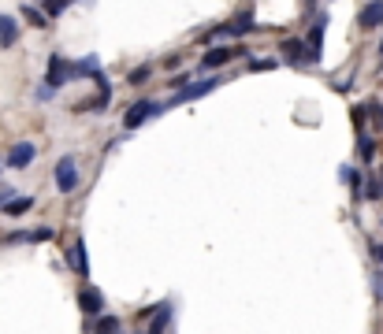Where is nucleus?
I'll use <instances>...</instances> for the list:
<instances>
[{"mask_svg": "<svg viewBox=\"0 0 383 334\" xmlns=\"http://www.w3.org/2000/svg\"><path fill=\"white\" fill-rule=\"evenodd\" d=\"M279 49H283V56H287L290 63H302V60L313 63V60H320V49H313L309 41H298V38H287Z\"/></svg>", "mask_w": 383, "mask_h": 334, "instance_id": "f03ea898", "label": "nucleus"}, {"mask_svg": "<svg viewBox=\"0 0 383 334\" xmlns=\"http://www.w3.org/2000/svg\"><path fill=\"white\" fill-rule=\"evenodd\" d=\"M12 193H15V189H0V204H4V201H8V197H12Z\"/></svg>", "mask_w": 383, "mask_h": 334, "instance_id": "4be33fe9", "label": "nucleus"}, {"mask_svg": "<svg viewBox=\"0 0 383 334\" xmlns=\"http://www.w3.org/2000/svg\"><path fill=\"white\" fill-rule=\"evenodd\" d=\"M358 23L364 26V30H376V26H383V0H372V4L361 8Z\"/></svg>", "mask_w": 383, "mask_h": 334, "instance_id": "9d476101", "label": "nucleus"}, {"mask_svg": "<svg viewBox=\"0 0 383 334\" xmlns=\"http://www.w3.org/2000/svg\"><path fill=\"white\" fill-rule=\"evenodd\" d=\"M186 82H190V75H175V78H171V86H175V89H182Z\"/></svg>", "mask_w": 383, "mask_h": 334, "instance_id": "412c9836", "label": "nucleus"}, {"mask_svg": "<svg viewBox=\"0 0 383 334\" xmlns=\"http://www.w3.org/2000/svg\"><path fill=\"white\" fill-rule=\"evenodd\" d=\"M171 323H175V309H171V305H168V301H164V305H157V309H153V312H149V331H153V334L168 331V327H171Z\"/></svg>", "mask_w": 383, "mask_h": 334, "instance_id": "6e6552de", "label": "nucleus"}, {"mask_svg": "<svg viewBox=\"0 0 383 334\" xmlns=\"http://www.w3.org/2000/svg\"><path fill=\"white\" fill-rule=\"evenodd\" d=\"M23 15H26V23H30V26H49V15L38 12V8H23Z\"/></svg>", "mask_w": 383, "mask_h": 334, "instance_id": "2eb2a0df", "label": "nucleus"}, {"mask_svg": "<svg viewBox=\"0 0 383 334\" xmlns=\"http://www.w3.org/2000/svg\"><path fill=\"white\" fill-rule=\"evenodd\" d=\"M242 49H231V45H223V49H208L205 56H201V67L205 71H212V67H223V63H231L234 56H239Z\"/></svg>", "mask_w": 383, "mask_h": 334, "instance_id": "1a4fd4ad", "label": "nucleus"}, {"mask_svg": "<svg viewBox=\"0 0 383 334\" xmlns=\"http://www.w3.org/2000/svg\"><path fill=\"white\" fill-rule=\"evenodd\" d=\"M34 156H38V149H34L30 141H19V145H12V152H8V167L26 171V167L34 164Z\"/></svg>", "mask_w": 383, "mask_h": 334, "instance_id": "0eeeda50", "label": "nucleus"}, {"mask_svg": "<svg viewBox=\"0 0 383 334\" xmlns=\"http://www.w3.org/2000/svg\"><path fill=\"white\" fill-rule=\"evenodd\" d=\"M30 238H34V241H49V238H52V230H49V227H41V230H34Z\"/></svg>", "mask_w": 383, "mask_h": 334, "instance_id": "6ab92c4d", "label": "nucleus"}, {"mask_svg": "<svg viewBox=\"0 0 383 334\" xmlns=\"http://www.w3.org/2000/svg\"><path fill=\"white\" fill-rule=\"evenodd\" d=\"M149 75H153V71H149V67H145V63H142V67H134V71H131V75H127V78H131V86H142V82H149Z\"/></svg>", "mask_w": 383, "mask_h": 334, "instance_id": "f3484780", "label": "nucleus"}, {"mask_svg": "<svg viewBox=\"0 0 383 334\" xmlns=\"http://www.w3.org/2000/svg\"><path fill=\"white\" fill-rule=\"evenodd\" d=\"M67 260H71V267H75V272H78L82 278L89 275V260H86V241H82V238L75 241V246H71V257H67Z\"/></svg>", "mask_w": 383, "mask_h": 334, "instance_id": "ddd939ff", "label": "nucleus"}, {"mask_svg": "<svg viewBox=\"0 0 383 334\" xmlns=\"http://www.w3.org/2000/svg\"><path fill=\"white\" fill-rule=\"evenodd\" d=\"M160 112H164L160 101H134L131 108H127V115H123V126L127 130H138L142 123H149L153 115H160Z\"/></svg>", "mask_w": 383, "mask_h": 334, "instance_id": "f257e3e1", "label": "nucleus"}, {"mask_svg": "<svg viewBox=\"0 0 383 334\" xmlns=\"http://www.w3.org/2000/svg\"><path fill=\"white\" fill-rule=\"evenodd\" d=\"M120 315H97V331H120Z\"/></svg>", "mask_w": 383, "mask_h": 334, "instance_id": "dca6fc26", "label": "nucleus"}, {"mask_svg": "<svg viewBox=\"0 0 383 334\" xmlns=\"http://www.w3.org/2000/svg\"><path fill=\"white\" fill-rule=\"evenodd\" d=\"M71 78H78V75H75V63L63 60V56H52V60H49V75H45V82H49L52 89H60L63 82H71Z\"/></svg>", "mask_w": 383, "mask_h": 334, "instance_id": "7ed1b4c3", "label": "nucleus"}, {"mask_svg": "<svg viewBox=\"0 0 383 334\" xmlns=\"http://www.w3.org/2000/svg\"><path fill=\"white\" fill-rule=\"evenodd\" d=\"M380 52H383V41H380Z\"/></svg>", "mask_w": 383, "mask_h": 334, "instance_id": "5701e85b", "label": "nucleus"}, {"mask_svg": "<svg viewBox=\"0 0 383 334\" xmlns=\"http://www.w3.org/2000/svg\"><path fill=\"white\" fill-rule=\"evenodd\" d=\"M216 82H220V78H205V82H186L175 97H171V108H175V104H186V101H197V97H205V93H212Z\"/></svg>", "mask_w": 383, "mask_h": 334, "instance_id": "20e7f679", "label": "nucleus"}, {"mask_svg": "<svg viewBox=\"0 0 383 334\" xmlns=\"http://www.w3.org/2000/svg\"><path fill=\"white\" fill-rule=\"evenodd\" d=\"M19 41V23L12 15H0V49H12Z\"/></svg>", "mask_w": 383, "mask_h": 334, "instance_id": "f8f14e48", "label": "nucleus"}, {"mask_svg": "<svg viewBox=\"0 0 383 334\" xmlns=\"http://www.w3.org/2000/svg\"><path fill=\"white\" fill-rule=\"evenodd\" d=\"M34 208V197H8L4 201V212L8 215H23V212H30Z\"/></svg>", "mask_w": 383, "mask_h": 334, "instance_id": "4468645a", "label": "nucleus"}, {"mask_svg": "<svg viewBox=\"0 0 383 334\" xmlns=\"http://www.w3.org/2000/svg\"><path fill=\"white\" fill-rule=\"evenodd\" d=\"M78 309H82V315H89V320H97V315L105 312V294L97 290V286H86V290L78 294Z\"/></svg>", "mask_w": 383, "mask_h": 334, "instance_id": "39448f33", "label": "nucleus"}, {"mask_svg": "<svg viewBox=\"0 0 383 334\" xmlns=\"http://www.w3.org/2000/svg\"><path fill=\"white\" fill-rule=\"evenodd\" d=\"M276 67V60H253V71H272Z\"/></svg>", "mask_w": 383, "mask_h": 334, "instance_id": "a211bd4d", "label": "nucleus"}, {"mask_svg": "<svg viewBox=\"0 0 383 334\" xmlns=\"http://www.w3.org/2000/svg\"><path fill=\"white\" fill-rule=\"evenodd\" d=\"M56 186H60V193H71V189L78 186V167L71 156H63L56 164Z\"/></svg>", "mask_w": 383, "mask_h": 334, "instance_id": "423d86ee", "label": "nucleus"}, {"mask_svg": "<svg viewBox=\"0 0 383 334\" xmlns=\"http://www.w3.org/2000/svg\"><path fill=\"white\" fill-rule=\"evenodd\" d=\"M253 26H257V23H253V15H250V12H242L239 19L223 23V26H220V30H216V34H231V38H239V34H250Z\"/></svg>", "mask_w": 383, "mask_h": 334, "instance_id": "9b49d317", "label": "nucleus"}, {"mask_svg": "<svg viewBox=\"0 0 383 334\" xmlns=\"http://www.w3.org/2000/svg\"><path fill=\"white\" fill-rule=\"evenodd\" d=\"M361 156H364V160L372 156V138H361Z\"/></svg>", "mask_w": 383, "mask_h": 334, "instance_id": "aec40b11", "label": "nucleus"}]
</instances>
